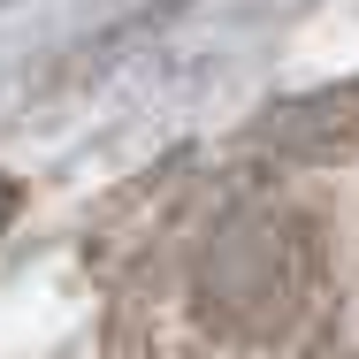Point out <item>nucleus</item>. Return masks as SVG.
Masks as SVG:
<instances>
[{
	"mask_svg": "<svg viewBox=\"0 0 359 359\" xmlns=\"http://www.w3.org/2000/svg\"><path fill=\"white\" fill-rule=\"evenodd\" d=\"M268 145L298 161V168H337V161H359V76L344 84H321L306 100H283L268 115Z\"/></svg>",
	"mask_w": 359,
	"mask_h": 359,
	"instance_id": "obj_2",
	"label": "nucleus"
},
{
	"mask_svg": "<svg viewBox=\"0 0 359 359\" xmlns=\"http://www.w3.org/2000/svg\"><path fill=\"white\" fill-rule=\"evenodd\" d=\"M306 298V229L268 207H245L199 252V306L237 337H276Z\"/></svg>",
	"mask_w": 359,
	"mask_h": 359,
	"instance_id": "obj_1",
	"label": "nucleus"
},
{
	"mask_svg": "<svg viewBox=\"0 0 359 359\" xmlns=\"http://www.w3.org/2000/svg\"><path fill=\"white\" fill-rule=\"evenodd\" d=\"M8 222H15V184L0 176V229H8Z\"/></svg>",
	"mask_w": 359,
	"mask_h": 359,
	"instance_id": "obj_3",
	"label": "nucleus"
}]
</instances>
